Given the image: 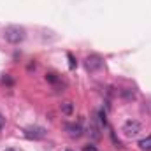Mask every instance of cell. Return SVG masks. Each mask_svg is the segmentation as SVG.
I'll return each mask as SVG.
<instances>
[{
  "label": "cell",
  "instance_id": "12",
  "mask_svg": "<svg viewBox=\"0 0 151 151\" xmlns=\"http://www.w3.org/2000/svg\"><path fill=\"white\" fill-rule=\"evenodd\" d=\"M5 151H16V150H12V148H9V150H5Z\"/></svg>",
  "mask_w": 151,
  "mask_h": 151
},
{
  "label": "cell",
  "instance_id": "6",
  "mask_svg": "<svg viewBox=\"0 0 151 151\" xmlns=\"http://www.w3.org/2000/svg\"><path fill=\"white\" fill-rule=\"evenodd\" d=\"M137 146L141 151H151V135H146L144 139H141L137 142Z\"/></svg>",
  "mask_w": 151,
  "mask_h": 151
},
{
  "label": "cell",
  "instance_id": "11",
  "mask_svg": "<svg viewBox=\"0 0 151 151\" xmlns=\"http://www.w3.org/2000/svg\"><path fill=\"white\" fill-rule=\"evenodd\" d=\"M2 127H4V116L0 114V130H2Z\"/></svg>",
  "mask_w": 151,
  "mask_h": 151
},
{
  "label": "cell",
  "instance_id": "2",
  "mask_svg": "<svg viewBox=\"0 0 151 151\" xmlns=\"http://www.w3.org/2000/svg\"><path fill=\"white\" fill-rule=\"evenodd\" d=\"M123 134L127 135V137H135V135H139V132L142 130V125H141V121H137V119H127L125 123H123Z\"/></svg>",
  "mask_w": 151,
  "mask_h": 151
},
{
  "label": "cell",
  "instance_id": "13",
  "mask_svg": "<svg viewBox=\"0 0 151 151\" xmlns=\"http://www.w3.org/2000/svg\"><path fill=\"white\" fill-rule=\"evenodd\" d=\"M65 151H72V150H65Z\"/></svg>",
  "mask_w": 151,
  "mask_h": 151
},
{
  "label": "cell",
  "instance_id": "3",
  "mask_svg": "<svg viewBox=\"0 0 151 151\" xmlns=\"http://www.w3.org/2000/svg\"><path fill=\"white\" fill-rule=\"evenodd\" d=\"M23 132H25V137L27 139H34V141H40V139L46 137V130L42 127H28Z\"/></svg>",
  "mask_w": 151,
  "mask_h": 151
},
{
  "label": "cell",
  "instance_id": "10",
  "mask_svg": "<svg viewBox=\"0 0 151 151\" xmlns=\"http://www.w3.org/2000/svg\"><path fill=\"white\" fill-rule=\"evenodd\" d=\"M67 56H69V62H70V69H74V67H76L74 56H72V55H70V53H69V55H67Z\"/></svg>",
  "mask_w": 151,
  "mask_h": 151
},
{
  "label": "cell",
  "instance_id": "9",
  "mask_svg": "<svg viewBox=\"0 0 151 151\" xmlns=\"http://www.w3.org/2000/svg\"><path fill=\"white\" fill-rule=\"evenodd\" d=\"M46 79H47L49 83H56V81H58V79L55 77V74H47V76H46Z\"/></svg>",
  "mask_w": 151,
  "mask_h": 151
},
{
  "label": "cell",
  "instance_id": "4",
  "mask_svg": "<svg viewBox=\"0 0 151 151\" xmlns=\"http://www.w3.org/2000/svg\"><path fill=\"white\" fill-rule=\"evenodd\" d=\"M84 65H86V69H88L90 72H93V70H97V69L102 67V58H100V56H88Z\"/></svg>",
  "mask_w": 151,
  "mask_h": 151
},
{
  "label": "cell",
  "instance_id": "8",
  "mask_svg": "<svg viewBox=\"0 0 151 151\" xmlns=\"http://www.w3.org/2000/svg\"><path fill=\"white\" fill-rule=\"evenodd\" d=\"M83 151H99V150H97V148H95L93 144H86V146L83 148Z\"/></svg>",
  "mask_w": 151,
  "mask_h": 151
},
{
  "label": "cell",
  "instance_id": "1",
  "mask_svg": "<svg viewBox=\"0 0 151 151\" xmlns=\"http://www.w3.org/2000/svg\"><path fill=\"white\" fill-rule=\"evenodd\" d=\"M4 37L11 44H19L25 39V28H21V27H7L5 32H4Z\"/></svg>",
  "mask_w": 151,
  "mask_h": 151
},
{
  "label": "cell",
  "instance_id": "7",
  "mask_svg": "<svg viewBox=\"0 0 151 151\" xmlns=\"http://www.w3.org/2000/svg\"><path fill=\"white\" fill-rule=\"evenodd\" d=\"M62 113L67 114V116H70V114L74 113V104H72V102H63V104H62Z\"/></svg>",
  "mask_w": 151,
  "mask_h": 151
},
{
  "label": "cell",
  "instance_id": "5",
  "mask_svg": "<svg viewBox=\"0 0 151 151\" xmlns=\"http://www.w3.org/2000/svg\"><path fill=\"white\" fill-rule=\"evenodd\" d=\"M65 130L70 137H81L83 135V127L81 123H67L65 125Z\"/></svg>",
  "mask_w": 151,
  "mask_h": 151
}]
</instances>
